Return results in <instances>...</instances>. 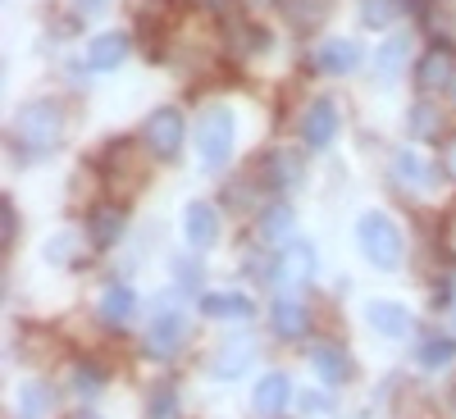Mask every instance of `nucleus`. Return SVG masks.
Returning a JSON list of instances; mask_svg holds the SVG:
<instances>
[{
    "instance_id": "f257e3e1",
    "label": "nucleus",
    "mask_w": 456,
    "mask_h": 419,
    "mask_svg": "<svg viewBox=\"0 0 456 419\" xmlns=\"http://www.w3.org/2000/svg\"><path fill=\"white\" fill-rule=\"evenodd\" d=\"M69 133V119H64V105L60 101H32L14 114L10 124V146L14 156L23 160H37V156H51V150L64 141Z\"/></svg>"
},
{
    "instance_id": "f03ea898",
    "label": "nucleus",
    "mask_w": 456,
    "mask_h": 419,
    "mask_svg": "<svg viewBox=\"0 0 456 419\" xmlns=\"http://www.w3.org/2000/svg\"><path fill=\"white\" fill-rule=\"evenodd\" d=\"M356 242H361V251H365V260L374 264V270H397L402 255H406L402 228H397L388 214H379V210L361 214V223H356Z\"/></svg>"
},
{
    "instance_id": "7ed1b4c3",
    "label": "nucleus",
    "mask_w": 456,
    "mask_h": 419,
    "mask_svg": "<svg viewBox=\"0 0 456 419\" xmlns=\"http://www.w3.org/2000/svg\"><path fill=\"white\" fill-rule=\"evenodd\" d=\"M233 141H238L233 109H228V105L201 109V119H197V150H201V160H206L210 169L228 165V156H233Z\"/></svg>"
},
{
    "instance_id": "20e7f679",
    "label": "nucleus",
    "mask_w": 456,
    "mask_h": 419,
    "mask_svg": "<svg viewBox=\"0 0 456 419\" xmlns=\"http://www.w3.org/2000/svg\"><path fill=\"white\" fill-rule=\"evenodd\" d=\"M142 137L151 146V156H160V160H178V150H183V114L174 105H160V109H151L146 114V124H142Z\"/></svg>"
},
{
    "instance_id": "39448f33",
    "label": "nucleus",
    "mask_w": 456,
    "mask_h": 419,
    "mask_svg": "<svg viewBox=\"0 0 456 419\" xmlns=\"http://www.w3.org/2000/svg\"><path fill=\"white\" fill-rule=\"evenodd\" d=\"M415 87L425 96H438L447 87H456V51L452 46H429L415 64Z\"/></svg>"
},
{
    "instance_id": "423d86ee",
    "label": "nucleus",
    "mask_w": 456,
    "mask_h": 419,
    "mask_svg": "<svg viewBox=\"0 0 456 419\" xmlns=\"http://www.w3.org/2000/svg\"><path fill=\"white\" fill-rule=\"evenodd\" d=\"M187 342V315H178V310H165V315H156L151 319V328H146V356H156V360H169L178 347Z\"/></svg>"
},
{
    "instance_id": "0eeeda50",
    "label": "nucleus",
    "mask_w": 456,
    "mask_h": 419,
    "mask_svg": "<svg viewBox=\"0 0 456 419\" xmlns=\"http://www.w3.org/2000/svg\"><path fill=\"white\" fill-rule=\"evenodd\" d=\"M260 178L270 182L274 192H292V187H301V178H306V160L288 146H274L270 156L260 160Z\"/></svg>"
},
{
    "instance_id": "6e6552de",
    "label": "nucleus",
    "mask_w": 456,
    "mask_h": 419,
    "mask_svg": "<svg viewBox=\"0 0 456 419\" xmlns=\"http://www.w3.org/2000/svg\"><path fill=\"white\" fill-rule=\"evenodd\" d=\"M315 246L311 242H288L283 246V255H279V264H274V283H283V287H306L311 278H315Z\"/></svg>"
},
{
    "instance_id": "1a4fd4ad",
    "label": "nucleus",
    "mask_w": 456,
    "mask_h": 419,
    "mask_svg": "<svg viewBox=\"0 0 456 419\" xmlns=\"http://www.w3.org/2000/svg\"><path fill=\"white\" fill-rule=\"evenodd\" d=\"M301 137H306L311 150L333 146V137H338V105H333L329 96H315V101L306 105V114H301Z\"/></svg>"
},
{
    "instance_id": "9d476101",
    "label": "nucleus",
    "mask_w": 456,
    "mask_h": 419,
    "mask_svg": "<svg viewBox=\"0 0 456 419\" xmlns=\"http://www.w3.org/2000/svg\"><path fill=\"white\" fill-rule=\"evenodd\" d=\"M311 60H315L320 73H333V78H342V73H356V64H361V46L347 42V36H333V42H324Z\"/></svg>"
},
{
    "instance_id": "9b49d317",
    "label": "nucleus",
    "mask_w": 456,
    "mask_h": 419,
    "mask_svg": "<svg viewBox=\"0 0 456 419\" xmlns=\"http://www.w3.org/2000/svg\"><path fill=\"white\" fill-rule=\"evenodd\" d=\"M311 369L324 378V383H347L352 378V360H347V351L338 347V342H315L311 347Z\"/></svg>"
},
{
    "instance_id": "f8f14e48",
    "label": "nucleus",
    "mask_w": 456,
    "mask_h": 419,
    "mask_svg": "<svg viewBox=\"0 0 456 419\" xmlns=\"http://www.w3.org/2000/svg\"><path fill=\"white\" fill-rule=\"evenodd\" d=\"M279 10H283V23L292 32H315L324 28V19L333 14L329 0H279Z\"/></svg>"
},
{
    "instance_id": "ddd939ff",
    "label": "nucleus",
    "mask_w": 456,
    "mask_h": 419,
    "mask_svg": "<svg viewBox=\"0 0 456 419\" xmlns=\"http://www.w3.org/2000/svg\"><path fill=\"white\" fill-rule=\"evenodd\" d=\"M270 324H274V333H279L283 342H297V337H306V333H311V315H306V306H301V301H292V296H279V301H274Z\"/></svg>"
},
{
    "instance_id": "4468645a",
    "label": "nucleus",
    "mask_w": 456,
    "mask_h": 419,
    "mask_svg": "<svg viewBox=\"0 0 456 419\" xmlns=\"http://www.w3.org/2000/svg\"><path fill=\"white\" fill-rule=\"evenodd\" d=\"M365 324L374 333H384V337H406L411 333V315H406V306H397V301H370Z\"/></svg>"
},
{
    "instance_id": "2eb2a0df",
    "label": "nucleus",
    "mask_w": 456,
    "mask_h": 419,
    "mask_svg": "<svg viewBox=\"0 0 456 419\" xmlns=\"http://www.w3.org/2000/svg\"><path fill=\"white\" fill-rule=\"evenodd\" d=\"M251 356H256L251 342H238V337H233V342H224V347L210 351V365H206V369H210L215 378H238V374H247Z\"/></svg>"
},
{
    "instance_id": "dca6fc26",
    "label": "nucleus",
    "mask_w": 456,
    "mask_h": 419,
    "mask_svg": "<svg viewBox=\"0 0 456 419\" xmlns=\"http://www.w3.org/2000/svg\"><path fill=\"white\" fill-rule=\"evenodd\" d=\"M292 401V383H288V374H265L256 392H251V406L260 415H283V406Z\"/></svg>"
},
{
    "instance_id": "f3484780",
    "label": "nucleus",
    "mask_w": 456,
    "mask_h": 419,
    "mask_svg": "<svg viewBox=\"0 0 456 419\" xmlns=\"http://www.w3.org/2000/svg\"><path fill=\"white\" fill-rule=\"evenodd\" d=\"M124 228H128V219H124V210H114V205H101V210H92V219H87V238H92V246H114L124 238Z\"/></svg>"
},
{
    "instance_id": "a211bd4d",
    "label": "nucleus",
    "mask_w": 456,
    "mask_h": 419,
    "mask_svg": "<svg viewBox=\"0 0 456 419\" xmlns=\"http://www.w3.org/2000/svg\"><path fill=\"white\" fill-rule=\"evenodd\" d=\"M187 242L201 246V251L219 242V214H215V205H206V201L187 205Z\"/></svg>"
},
{
    "instance_id": "6ab92c4d",
    "label": "nucleus",
    "mask_w": 456,
    "mask_h": 419,
    "mask_svg": "<svg viewBox=\"0 0 456 419\" xmlns=\"http://www.w3.org/2000/svg\"><path fill=\"white\" fill-rule=\"evenodd\" d=\"M201 310L210 319H251L256 315L251 296H242V292H206L201 296Z\"/></svg>"
},
{
    "instance_id": "aec40b11",
    "label": "nucleus",
    "mask_w": 456,
    "mask_h": 419,
    "mask_svg": "<svg viewBox=\"0 0 456 419\" xmlns=\"http://www.w3.org/2000/svg\"><path fill=\"white\" fill-rule=\"evenodd\" d=\"M124 60H128V36L124 32H101L96 42L87 46V64L92 68H105L110 73V68H119Z\"/></svg>"
},
{
    "instance_id": "412c9836",
    "label": "nucleus",
    "mask_w": 456,
    "mask_h": 419,
    "mask_svg": "<svg viewBox=\"0 0 456 419\" xmlns=\"http://www.w3.org/2000/svg\"><path fill=\"white\" fill-rule=\"evenodd\" d=\"M292 228H297V214L288 205H270L265 219H260V242L265 246H283V242H292Z\"/></svg>"
},
{
    "instance_id": "4be33fe9",
    "label": "nucleus",
    "mask_w": 456,
    "mask_h": 419,
    "mask_svg": "<svg viewBox=\"0 0 456 419\" xmlns=\"http://www.w3.org/2000/svg\"><path fill=\"white\" fill-rule=\"evenodd\" d=\"M133 306H137V296H133L124 283H110L105 296H101V319H105L110 328H119V324L133 315Z\"/></svg>"
},
{
    "instance_id": "5701e85b",
    "label": "nucleus",
    "mask_w": 456,
    "mask_h": 419,
    "mask_svg": "<svg viewBox=\"0 0 456 419\" xmlns=\"http://www.w3.org/2000/svg\"><path fill=\"white\" fill-rule=\"evenodd\" d=\"M55 410V392L46 383H28L19 392V419H51Z\"/></svg>"
},
{
    "instance_id": "b1692460",
    "label": "nucleus",
    "mask_w": 456,
    "mask_h": 419,
    "mask_svg": "<svg viewBox=\"0 0 456 419\" xmlns=\"http://www.w3.org/2000/svg\"><path fill=\"white\" fill-rule=\"evenodd\" d=\"M393 165H397L393 173H397L402 182H411V187H420V192H425V187H434V182H438V178L429 173V165H425L420 156H415V150H397V160H393Z\"/></svg>"
},
{
    "instance_id": "393cba45",
    "label": "nucleus",
    "mask_w": 456,
    "mask_h": 419,
    "mask_svg": "<svg viewBox=\"0 0 456 419\" xmlns=\"http://www.w3.org/2000/svg\"><path fill=\"white\" fill-rule=\"evenodd\" d=\"M406 55H411V36L406 32H393L384 46H379V78H393V73L406 64Z\"/></svg>"
},
{
    "instance_id": "a878e982",
    "label": "nucleus",
    "mask_w": 456,
    "mask_h": 419,
    "mask_svg": "<svg viewBox=\"0 0 456 419\" xmlns=\"http://www.w3.org/2000/svg\"><path fill=\"white\" fill-rule=\"evenodd\" d=\"M406 128H411V137H438V133H443V114H438L429 101H420V105L411 109Z\"/></svg>"
},
{
    "instance_id": "bb28decb",
    "label": "nucleus",
    "mask_w": 456,
    "mask_h": 419,
    "mask_svg": "<svg viewBox=\"0 0 456 419\" xmlns=\"http://www.w3.org/2000/svg\"><path fill=\"white\" fill-rule=\"evenodd\" d=\"M42 255L51 264H73V260H78V238H73V233H51L46 246H42Z\"/></svg>"
},
{
    "instance_id": "cd10ccee",
    "label": "nucleus",
    "mask_w": 456,
    "mask_h": 419,
    "mask_svg": "<svg viewBox=\"0 0 456 419\" xmlns=\"http://www.w3.org/2000/svg\"><path fill=\"white\" fill-rule=\"evenodd\" d=\"M146 419H178V392L169 383H160L146 401Z\"/></svg>"
},
{
    "instance_id": "c85d7f7f",
    "label": "nucleus",
    "mask_w": 456,
    "mask_h": 419,
    "mask_svg": "<svg viewBox=\"0 0 456 419\" xmlns=\"http://www.w3.org/2000/svg\"><path fill=\"white\" fill-rule=\"evenodd\" d=\"M452 356H456V347L447 337H429L425 347H420V365L425 369H443V365H452Z\"/></svg>"
},
{
    "instance_id": "c756f323",
    "label": "nucleus",
    "mask_w": 456,
    "mask_h": 419,
    "mask_svg": "<svg viewBox=\"0 0 456 419\" xmlns=\"http://www.w3.org/2000/svg\"><path fill=\"white\" fill-rule=\"evenodd\" d=\"M361 14L370 28H388L393 14H397V0H361Z\"/></svg>"
},
{
    "instance_id": "7c9ffc66",
    "label": "nucleus",
    "mask_w": 456,
    "mask_h": 419,
    "mask_svg": "<svg viewBox=\"0 0 456 419\" xmlns=\"http://www.w3.org/2000/svg\"><path fill=\"white\" fill-rule=\"evenodd\" d=\"M0 238H5V246H14V242H19V210H14V201H10V197L0 201Z\"/></svg>"
},
{
    "instance_id": "2f4dec72",
    "label": "nucleus",
    "mask_w": 456,
    "mask_h": 419,
    "mask_svg": "<svg viewBox=\"0 0 456 419\" xmlns=\"http://www.w3.org/2000/svg\"><path fill=\"white\" fill-rule=\"evenodd\" d=\"M73 388H78L83 397H96L101 392V374L87 369V365H78V369H73Z\"/></svg>"
},
{
    "instance_id": "473e14b6",
    "label": "nucleus",
    "mask_w": 456,
    "mask_h": 419,
    "mask_svg": "<svg viewBox=\"0 0 456 419\" xmlns=\"http://www.w3.org/2000/svg\"><path fill=\"white\" fill-rule=\"evenodd\" d=\"M438 169L456 182V137H447V141H443V150H438Z\"/></svg>"
},
{
    "instance_id": "72a5a7b5",
    "label": "nucleus",
    "mask_w": 456,
    "mask_h": 419,
    "mask_svg": "<svg viewBox=\"0 0 456 419\" xmlns=\"http://www.w3.org/2000/svg\"><path fill=\"white\" fill-rule=\"evenodd\" d=\"M301 410H306V415H324V410H333V397L329 392H306V397H301Z\"/></svg>"
},
{
    "instance_id": "f704fd0d",
    "label": "nucleus",
    "mask_w": 456,
    "mask_h": 419,
    "mask_svg": "<svg viewBox=\"0 0 456 419\" xmlns=\"http://www.w3.org/2000/svg\"><path fill=\"white\" fill-rule=\"evenodd\" d=\"M78 10H83V14H105L110 0H78Z\"/></svg>"
},
{
    "instance_id": "c9c22d12",
    "label": "nucleus",
    "mask_w": 456,
    "mask_h": 419,
    "mask_svg": "<svg viewBox=\"0 0 456 419\" xmlns=\"http://www.w3.org/2000/svg\"><path fill=\"white\" fill-rule=\"evenodd\" d=\"M406 5H411L415 14H425V10H429V5H425V0H406Z\"/></svg>"
},
{
    "instance_id": "e433bc0d",
    "label": "nucleus",
    "mask_w": 456,
    "mask_h": 419,
    "mask_svg": "<svg viewBox=\"0 0 456 419\" xmlns=\"http://www.w3.org/2000/svg\"><path fill=\"white\" fill-rule=\"evenodd\" d=\"M251 5H270V0H251Z\"/></svg>"
},
{
    "instance_id": "4c0bfd02",
    "label": "nucleus",
    "mask_w": 456,
    "mask_h": 419,
    "mask_svg": "<svg viewBox=\"0 0 456 419\" xmlns=\"http://www.w3.org/2000/svg\"><path fill=\"white\" fill-rule=\"evenodd\" d=\"M206 5H219V0H206Z\"/></svg>"
}]
</instances>
